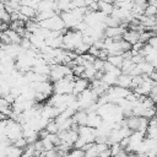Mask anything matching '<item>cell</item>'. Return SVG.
<instances>
[{
    "label": "cell",
    "mask_w": 157,
    "mask_h": 157,
    "mask_svg": "<svg viewBox=\"0 0 157 157\" xmlns=\"http://www.w3.org/2000/svg\"><path fill=\"white\" fill-rule=\"evenodd\" d=\"M97 4H98V11L103 12V13L107 15V16H109V15L112 13L113 9H114V5H113V4H108V2H105V1H103V0H98Z\"/></svg>",
    "instance_id": "d6986e66"
},
{
    "label": "cell",
    "mask_w": 157,
    "mask_h": 157,
    "mask_svg": "<svg viewBox=\"0 0 157 157\" xmlns=\"http://www.w3.org/2000/svg\"><path fill=\"white\" fill-rule=\"evenodd\" d=\"M126 156H128V153H126V152L123 150V151H121L119 155H117V156H110V157H126Z\"/></svg>",
    "instance_id": "1f68e13d"
},
{
    "label": "cell",
    "mask_w": 157,
    "mask_h": 157,
    "mask_svg": "<svg viewBox=\"0 0 157 157\" xmlns=\"http://www.w3.org/2000/svg\"><path fill=\"white\" fill-rule=\"evenodd\" d=\"M125 42H128L130 45H134L135 43L140 42V33L136 32V31H132V29H126L124 33H123V37H121Z\"/></svg>",
    "instance_id": "7c38bea8"
},
{
    "label": "cell",
    "mask_w": 157,
    "mask_h": 157,
    "mask_svg": "<svg viewBox=\"0 0 157 157\" xmlns=\"http://www.w3.org/2000/svg\"><path fill=\"white\" fill-rule=\"evenodd\" d=\"M145 139V134L141 131H132L129 135V140H128V145L124 148V151L126 153H135L137 147L141 145L142 140Z\"/></svg>",
    "instance_id": "8992f818"
},
{
    "label": "cell",
    "mask_w": 157,
    "mask_h": 157,
    "mask_svg": "<svg viewBox=\"0 0 157 157\" xmlns=\"http://www.w3.org/2000/svg\"><path fill=\"white\" fill-rule=\"evenodd\" d=\"M18 12H20L21 15L26 16L28 20H33V18L36 17V13H37V11H36L34 9H32V7H29V6H26V5H20Z\"/></svg>",
    "instance_id": "e0dca14e"
},
{
    "label": "cell",
    "mask_w": 157,
    "mask_h": 157,
    "mask_svg": "<svg viewBox=\"0 0 157 157\" xmlns=\"http://www.w3.org/2000/svg\"><path fill=\"white\" fill-rule=\"evenodd\" d=\"M156 12H157V6H155V5H147L145 7L144 15L145 16H148V17H155L156 16Z\"/></svg>",
    "instance_id": "d4e9b609"
},
{
    "label": "cell",
    "mask_w": 157,
    "mask_h": 157,
    "mask_svg": "<svg viewBox=\"0 0 157 157\" xmlns=\"http://www.w3.org/2000/svg\"><path fill=\"white\" fill-rule=\"evenodd\" d=\"M28 40H29L31 45L34 49H37L38 52H39L40 48H43L45 45V39L40 34H38V33H31L29 37H28Z\"/></svg>",
    "instance_id": "8fae6325"
},
{
    "label": "cell",
    "mask_w": 157,
    "mask_h": 157,
    "mask_svg": "<svg viewBox=\"0 0 157 157\" xmlns=\"http://www.w3.org/2000/svg\"><path fill=\"white\" fill-rule=\"evenodd\" d=\"M38 26L42 27V28H45V29H49V31H55V32H61L63 34L67 31L64 26V22L60 17V15H54L47 20H43L40 22H38Z\"/></svg>",
    "instance_id": "7a4b0ae2"
},
{
    "label": "cell",
    "mask_w": 157,
    "mask_h": 157,
    "mask_svg": "<svg viewBox=\"0 0 157 157\" xmlns=\"http://www.w3.org/2000/svg\"><path fill=\"white\" fill-rule=\"evenodd\" d=\"M82 43V33L75 31V29H67L63 34V44L61 48L64 50H71L74 52L75 48Z\"/></svg>",
    "instance_id": "6da1fadb"
},
{
    "label": "cell",
    "mask_w": 157,
    "mask_h": 157,
    "mask_svg": "<svg viewBox=\"0 0 157 157\" xmlns=\"http://www.w3.org/2000/svg\"><path fill=\"white\" fill-rule=\"evenodd\" d=\"M0 21L1 22H5V23H9L10 22V13H7L6 10H1L0 11Z\"/></svg>",
    "instance_id": "83f0119b"
},
{
    "label": "cell",
    "mask_w": 157,
    "mask_h": 157,
    "mask_svg": "<svg viewBox=\"0 0 157 157\" xmlns=\"http://www.w3.org/2000/svg\"><path fill=\"white\" fill-rule=\"evenodd\" d=\"M56 151L55 148H52V150H47V151H43L40 153V157H56Z\"/></svg>",
    "instance_id": "f1b7e54d"
},
{
    "label": "cell",
    "mask_w": 157,
    "mask_h": 157,
    "mask_svg": "<svg viewBox=\"0 0 157 157\" xmlns=\"http://www.w3.org/2000/svg\"><path fill=\"white\" fill-rule=\"evenodd\" d=\"M59 114H60V110L53 105H49V104L43 105L39 110V115L47 120H54Z\"/></svg>",
    "instance_id": "9c48e42d"
},
{
    "label": "cell",
    "mask_w": 157,
    "mask_h": 157,
    "mask_svg": "<svg viewBox=\"0 0 157 157\" xmlns=\"http://www.w3.org/2000/svg\"><path fill=\"white\" fill-rule=\"evenodd\" d=\"M105 61H108V63L112 64L113 66L120 69V66H121V64H123V61H124V56H123V54H121V55H109Z\"/></svg>",
    "instance_id": "7402d4cb"
},
{
    "label": "cell",
    "mask_w": 157,
    "mask_h": 157,
    "mask_svg": "<svg viewBox=\"0 0 157 157\" xmlns=\"http://www.w3.org/2000/svg\"><path fill=\"white\" fill-rule=\"evenodd\" d=\"M2 119H6V118H5V117H4V115L0 113V120H2Z\"/></svg>",
    "instance_id": "836d02e7"
},
{
    "label": "cell",
    "mask_w": 157,
    "mask_h": 157,
    "mask_svg": "<svg viewBox=\"0 0 157 157\" xmlns=\"http://www.w3.org/2000/svg\"><path fill=\"white\" fill-rule=\"evenodd\" d=\"M5 33H6V36L9 37V39H10V44L12 43V44H20V42H21V37L18 36V33L16 32V31H13V29H10V28H7L6 31H4Z\"/></svg>",
    "instance_id": "44dd1931"
},
{
    "label": "cell",
    "mask_w": 157,
    "mask_h": 157,
    "mask_svg": "<svg viewBox=\"0 0 157 157\" xmlns=\"http://www.w3.org/2000/svg\"><path fill=\"white\" fill-rule=\"evenodd\" d=\"M10 90H11V86L5 80H0V97L4 98L6 94L10 93Z\"/></svg>",
    "instance_id": "cb8c5ba5"
},
{
    "label": "cell",
    "mask_w": 157,
    "mask_h": 157,
    "mask_svg": "<svg viewBox=\"0 0 157 157\" xmlns=\"http://www.w3.org/2000/svg\"><path fill=\"white\" fill-rule=\"evenodd\" d=\"M71 119H72L74 124L77 125V126L86 125V123H87V113H86V110H77L71 117Z\"/></svg>",
    "instance_id": "5bb4252c"
},
{
    "label": "cell",
    "mask_w": 157,
    "mask_h": 157,
    "mask_svg": "<svg viewBox=\"0 0 157 157\" xmlns=\"http://www.w3.org/2000/svg\"><path fill=\"white\" fill-rule=\"evenodd\" d=\"M126 157H137V156H136L135 153H129V155H128Z\"/></svg>",
    "instance_id": "d6a6232c"
},
{
    "label": "cell",
    "mask_w": 157,
    "mask_h": 157,
    "mask_svg": "<svg viewBox=\"0 0 157 157\" xmlns=\"http://www.w3.org/2000/svg\"><path fill=\"white\" fill-rule=\"evenodd\" d=\"M76 131H77L78 137H81L86 144H93L94 142V139H96L94 129L88 128L87 125H81V126H77Z\"/></svg>",
    "instance_id": "ba28073f"
},
{
    "label": "cell",
    "mask_w": 157,
    "mask_h": 157,
    "mask_svg": "<svg viewBox=\"0 0 157 157\" xmlns=\"http://www.w3.org/2000/svg\"><path fill=\"white\" fill-rule=\"evenodd\" d=\"M36 92L38 93H42L44 96H47L48 98L52 96L53 93V83L49 82V81H42V82H32V83H28Z\"/></svg>",
    "instance_id": "52a82bcc"
},
{
    "label": "cell",
    "mask_w": 157,
    "mask_h": 157,
    "mask_svg": "<svg viewBox=\"0 0 157 157\" xmlns=\"http://www.w3.org/2000/svg\"><path fill=\"white\" fill-rule=\"evenodd\" d=\"M12 109H11V104L2 97H0V113L7 119V117L11 114Z\"/></svg>",
    "instance_id": "ffe728a7"
},
{
    "label": "cell",
    "mask_w": 157,
    "mask_h": 157,
    "mask_svg": "<svg viewBox=\"0 0 157 157\" xmlns=\"http://www.w3.org/2000/svg\"><path fill=\"white\" fill-rule=\"evenodd\" d=\"M44 130H45L48 134H58V132H59L58 124H56L54 120H49V121H48V124L45 125Z\"/></svg>",
    "instance_id": "603a6c76"
},
{
    "label": "cell",
    "mask_w": 157,
    "mask_h": 157,
    "mask_svg": "<svg viewBox=\"0 0 157 157\" xmlns=\"http://www.w3.org/2000/svg\"><path fill=\"white\" fill-rule=\"evenodd\" d=\"M72 71H71V67L65 65V64H56V65H53L50 66V71H49V75H48V78L54 83L61 78H64L65 76L67 75H71Z\"/></svg>",
    "instance_id": "5b68a950"
},
{
    "label": "cell",
    "mask_w": 157,
    "mask_h": 157,
    "mask_svg": "<svg viewBox=\"0 0 157 157\" xmlns=\"http://www.w3.org/2000/svg\"><path fill=\"white\" fill-rule=\"evenodd\" d=\"M0 25H1V21H0Z\"/></svg>",
    "instance_id": "e575fe53"
},
{
    "label": "cell",
    "mask_w": 157,
    "mask_h": 157,
    "mask_svg": "<svg viewBox=\"0 0 157 157\" xmlns=\"http://www.w3.org/2000/svg\"><path fill=\"white\" fill-rule=\"evenodd\" d=\"M74 80H75V76L71 74V75H67L64 78L54 82L53 83V92L56 93V94H69V93H72Z\"/></svg>",
    "instance_id": "3957f363"
},
{
    "label": "cell",
    "mask_w": 157,
    "mask_h": 157,
    "mask_svg": "<svg viewBox=\"0 0 157 157\" xmlns=\"http://www.w3.org/2000/svg\"><path fill=\"white\" fill-rule=\"evenodd\" d=\"M146 44H148V45H150V47H152V48H156V47H157V38H156V36L150 37V38L147 39Z\"/></svg>",
    "instance_id": "4dcf8cb0"
},
{
    "label": "cell",
    "mask_w": 157,
    "mask_h": 157,
    "mask_svg": "<svg viewBox=\"0 0 157 157\" xmlns=\"http://www.w3.org/2000/svg\"><path fill=\"white\" fill-rule=\"evenodd\" d=\"M131 78H132V76H130V75L120 74L117 78L115 86H119L123 88H131Z\"/></svg>",
    "instance_id": "9a60e30c"
},
{
    "label": "cell",
    "mask_w": 157,
    "mask_h": 157,
    "mask_svg": "<svg viewBox=\"0 0 157 157\" xmlns=\"http://www.w3.org/2000/svg\"><path fill=\"white\" fill-rule=\"evenodd\" d=\"M6 139L11 142H13L15 140H17L18 137L22 136V125L18 124L17 121L12 120V119H6V126H5V131H4Z\"/></svg>",
    "instance_id": "277c9868"
},
{
    "label": "cell",
    "mask_w": 157,
    "mask_h": 157,
    "mask_svg": "<svg viewBox=\"0 0 157 157\" xmlns=\"http://www.w3.org/2000/svg\"><path fill=\"white\" fill-rule=\"evenodd\" d=\"M108 150H109L110 156H117V155H119V153L123 151V148H121V146H120L119 144H113V145H109Z\"/></svg>",
    "instance_id": "484cf974"
},
{
    "label": "cell",
    "mask_w": 157,
    "mask_h": 157,
    "mask_svg": "<svg viewBox=\"0 0 157 157\" xmlns=\"http://www.w3.org/2000/svg\"><path fill=\"white\" fill-rule=\"evenodd\" d=\"M12 145H13V146H16V147H20V148H22V150H23V148H25V147H26L28 144H27L26 139H25L23 136H21V137H18L17 140H15V141L12 142Z\"/></svg>",
    "instance_id": "4316f807"
},
{
    "label": "cell",
    "mask_w": 157,
    "mask_h": 157,
    "mask_svg": "<svg viewBox=\"0 0 157 157\" xmlns=\"http://www.w3.org/2000/svg\"><path fill=\"white\" fill-rule=\"evenodd\" d=\"M90 55H92L93 58H97L98 56V53H99V49H97L94 45H91L90 48H88V52H87Z\"/></svg>",
    "instance_id": "f546056e"
},
{
    "label": "cell",
    "mask_w": 157,
    "mask_h": 157,
    "mask_svg": "<svg viewBox=\"0 0 157 157\" xmlns=\"http://www.w3.org/2000/svg\"><path fill=\"white\" fill-rule=\"evenodd\" d=\"M23 150L20 147H16L13 145H9L5 151V157H22Z\"/></svg>",
    "instance_id": "ac0fdd59"
},
{
    "label": "cell",
    "mask_w": 157,
    "mask_h": 157,
    "mask_svg": "<svg viewBox=\"0 0 157 157\" xmlns=\"http://www.w3.org/2000/svg\"><path fill=\"white\" fill-rule=\"evenodd\" d=\"M135 66L137 67V70L140 71V74H141V75H147V76H148V75L155 70V67H153L150 63H147L146 60H144V61H141V63L136 64Z\"/></svg>",
    "instance_id": "2e32d148"
},
{
    "label": "cell",
    "mask_w": 157,
    "mask_h": 157,
    "mask_svg": "<svg viewBox=\"0 0 157 157\" xmlns=\"http://www.w3.org/2000/svg\"><path fill=\"white\" fill-rule=\"evenodd\" d=\"M90 87V81L82 77H75L74 80V87H72V94L77 96L81 92H83L85 90H87Z\"/></svg>",
    "instance_id": "30bf717a"
},
{
    "label": "cell",
    "mask_w": 157,
    "mask_h": 157,
    "mask_svg": "<svg viewBox=\"0 0 157 157\" xmlns=\"http://www.w3.org/2000/svg\"><path fill=\"white\" fill-rule=\"evenodd\" d=\"M102 123V118L96 113V112H91V113H87V123L86 125L88 128H92V129H96L101 125Z\"/></svg>",
    "instance_id": "4fadbf2b"
},
{
    "label": "cell",
    "mask_w": 157,
    "mask_h": 157,
    "mask_svg": "<svg viewBox=\"0 0 157 157\" xmlns=\"http://www.w3.org/2000/svg\"><path fill=\"white\" fill-rule=\"evenodd\" d=\"M56 157H59V156H56Z\"/></svg>",
    "instance_id": "d590c367"
}]
</instances>
